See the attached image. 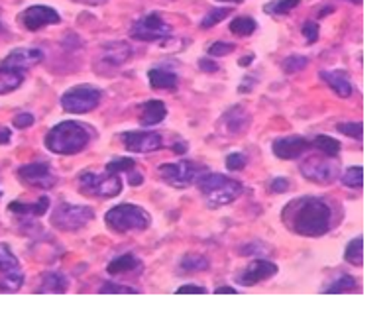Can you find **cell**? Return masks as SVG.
<instances>
[{
  "label": "cell",
  "instance_id": "obj_38",
  "mask_svg": "<svg viewBox=\"0 0 389 318\" xmlns=\"http://www.w3.org/2000/svg\"><path fill=\"white\" fill-rule=\"evenodd\" d=\"M336 130H338L340 134L354 138V140H362V132H364L362 122H344V124H338Z\"/></svg>",
  "mask_w": 389,
  "mask_h": 318
},
{
  "label": "cell",
  "instance_id": "obj_45",
  "mask_svg": "<svg viewBox=\"0 0 389 318\" xmlns=\"http://www.w3.org/2000/svg\"><path fill=\"white\" fill-rule=\"evenodd\" d=\"M207 289L201 285H183L177 289V294H205Z\"/></svg>",
  "mask_w": 389,
  "mask_h": 318
},
{
  "label": "cell",
  "instance_id": "obj_29",
  "mask_svg": "<svg viewBox=\"0 0 389 318\" xmlns=\"http://www.w3.org/2000/svg\"><path fill=\"white\" fill-rule=\"evenodd\" d=\"M313 145L317 148L323 155H326V158H336L338 153H340V142L338 140H334V138H330V135H317L315 138V142H313Z\"/></svg>",
  "mask_w": 389,
  "mask_h": 318
},
{
  "label": "cell",
  "instance_id": "obj_51",
  "mask_svg": "<svg viewBox=\"0 0 389 318\" xmlns=\"http://www.w3.org/2000/svg\"><path fill=\"white\" fill-rule=\"evenodd\" d=\"M75 2H81V4H103L106 0H75Z\"/></svg>",
  "mask_w": 389,
  "mask_h": 318
},
{
  "label": "cell",
  "instance_id": "obj_16",
  "mask_svg": "<svg viewBox=\"0 0 389 318\" xmlns=\"http://www.w3.org/2000/svg\"><path fill=\"white\" fill-rule=\"evenodd\" d=\"M278 271L279 267L276 263L266 262V260H258V262L250 263L246 270L240 273L236 281H238L242 287H254L258 285V283H262V281L271 279Z\"/></svg>",
  "mask_w": 389,
  "mask_h": 318
},
{
  "label": "cell",
  "instance_id": "obj_28",
  "mask_svg": "<svg viewBox=\"0 0 389 318\" xmlns=\"http://www.w3.org/2000/svg\"><path fill=\"white\" fill-rule=\"evenodd\" d=\"M258 30V22L252 16H236L231 22V32L238 38L252 36Z\"/></svg>",
  "mask_w": 389,
  "mask_h": 318
},
{
  "label": "cell",
  "instance_id": "obj_25",
  "mask_svg": "<svg viewBox=\"0 0 389 318\" xmlns=\"http://www.w3.org/2000/svg\"><path fill=\"white\" fill-rule=\"evenodd\" d=\"M67 277L61 273H48L41 279V285L36 289V293H65L67 291Z\"/></svg>",
  "mask_w": 389,
  "mask_h": 318
},
{
  "label": "cell",
  "instance_id": "obj_49",
  "mask_svg": "<svg viewBox=\"0 0 389 318\" xmlns=\"http://www.w3.org/2000/svg\"><path fill=\"white\" fill-rule=\"evenodd\" d=\"M252 61H254V56L242 57V59H240V61H238V65H240V67H248V65L252 63Z\"/></svg>",
  "mask_w": 389,
  "mask_h": 318
},
{
  "label": "cell",
  "instance_id": "obj_44",
  "mask_svg": "<svg viewBox=\"0 0 389 318\" xmlns=\"http://www.w3.org/2000/svg\"><path fill=\"white\" fill-rule=\"evenodd\" d=\"M289 189V181H287L286 177H278V179H273L270 183V191L271 193H286Z\"/></svg>",
  "mask_w": 389,
  "mask_h": 318
},
{
  "label": "cell",
  "instance_id": "obj_20",
  "mask_svg": "<svg viewBox=\"0 0 389 318\" xmlns=\"http://www.w3.org/2000/svg\"><path fill=\"white\" fill-rule=\"evenodd\" d=\"M49 208V199L48 197H41L40 200H36V202H10L9 210L10 212H14V215L20 216H32V218H40L48 212Z\"/></svg>",
  "mask_w": 389,
  "mask_h": 318
},
{
  "label": "cell",
  "instance_id": "obj_10",
  "mask_svg": "<svg viewBox=\"0 0 389 318\" xmlns=\"http://www.w3.org/2000/svg\"><path fill=\"white\" fill-rule=\"evenodd\" d=\"M301 173L313 183L328 185L338 177V168L334 165L333 158H309L301 163Z\"/></svg>",
  "mask_w": 389,
  "mask_h": 318
},
{
  "label": "cell",
  "instance_id": "obj_3",
  "mask_svg": "<svg viewBox=\"0 0 389 318\" xmlns=\"http://www.w3.org/2000/svg\"><path fill=\"white\" fill-rule=\"evenodd\" d=\"M197 187L211 208L226 207L244 193L242 183L223 173H201L197 177Z\"/></svg>",
  "mask_w": 389,
  "mask_h": 318
},
{
  "label": "cell",
  "instance_id": "obj_12",
  "mask_svg": "<svg viewBox=\"0 0 389 318\" xmlns=\"http://www.w3.org/2000/svg\"><path fill=\"white\" fill-rule=\"evenodd\" d=\"M120 142L134 153H151L163 148V138L158 132H124L120 134Z\"/></svg>",
  "mask_w": 389,
  "mask_h": 318
},
{
  "label": "cell",
  "instance_id": "obj_23",
  "mask_svg": "<svg viewBox=\"0 0 389 318\" xmlns=\"http://www.w3.org/2000/svg\"><path fill=\"white\" fill-rule=\"evenodd\" d=\"M130 57V48L126 43H111L103 49V61L112 67H120L124 65Z\"/></svg>",
  "mask_w": 389,
  "mask_h": 318
},
{
  "label": "cell",
  "instance_id": "obj_50",
  "mask_svg": "<svg viewBox=\"0 0 389 318\" xmlns=\"http://www.w3.org/2000/svg\"><path fill=\"white\" fill-rule=\"evenodd\" d=\"M173 150L177 151V153H185V151H187V143H185V142L175 143V145H173Z\"/></svg>",
  "mask_w": 389,
  "mask_h": 318
},
{
  "label": "cell",
  "instance_id": "obj_40",
  "mask_svg": "<svg viewBox=\"0 0 389 318\" xmlns=\"http://www.w3.org/2000/svg\"><path fill=\"white\" fill-rule=\"evenodd\" d=\"M248 158L244 153H231L228 158H226V169L228 171H242V169L246 168Z\"/></svg>",
  "mask_w": 389,
  "mask_h": 318
},
{
  "label": "cell",
  "instance_id": "obj_34",
  "mask_svg": "<svg viewBox=\"0 0 389 318\" xmlns=\"http://www.w3.org/2000/svg\"><path fill=\"white\" fill-rule=\"evenodd\" d=\"M340 181L346 185V187H352V189H362V185H364V169H362V165L346 169V171L342 173Z\"/></svg>",
  "mask_w": 389,
  "mask_h": 318
},
{
  "label": "cell",
  "instance_id": "obj_47",
  "mask_svg": "<svg viewBox=\"0 0 389 318\" xmlns=\"http://www.w3.org/2000/svg\"><path fill=\"white\" fill-rule=\"evenodd\" d=\"M12 140V132H10V128L0 126V145H6Z\"/></svg>",
  "mask_w": 389,
  "mask_h": 318
},
{
  "label": "cell",
  "instance_id": "obj_6",
  "mask_svg": "<svg viewBox=\"0 0 389 318\" xmlns=\"http://www.w3.org/2000/svg\"><path fill=\"white\" fill-rule=\"evenodd\" d=\"M95 218V210L91 207H81V205H69V202H61L51 215V224L57 230L61 232H75L83 228Z\"/></svg>",
  "mask_w": 389,
  "mask_h": 318
},
{
  "label": "cell",
  "instance_id": "obj_42",
  "mask_svg": "<svg viewBox=\"0 0 389 318\" xmlns=\"http://www.w3.org/2000/svg\"><path fill=\"white\" fill-rule=\"evenodd\" d=\"M318 32H320V28H318L317 22L309 20V22L303 24V36H305V40L309 41V43H315L318 40Z\"/></svg>",
  "mask_w": 389,
  "mask_h": 318
},
{
  "label": "cell",
  "instance_id": "obj_52",
  "mask_svg": "<svg viewBox=\"0 0 389 318\" xmlns=\"http://www.w3.org/2000/svg\"><path fill=\"white\" fill-rule=\"evenodd\" d=\"M221 2H231V4H240L242 0H221Z\"/></svg>",
  "mask_w": 389,
  "mask_h": 318
},
{
  "label": "cell",
  "instance_id": "obj_46",
  "mask_svg": "<svg viewBox=\"0 0 389 318\" xmlns=\"http://www.w3.org/2000/svg\"><path fill=\"white\" fill-rule=\"evenodd\" d=\"M199 69H203V71H207V73H215L218 71V65H216L215 61H211V59H201Z\"/></svg>",
  "mask_w": 389,
  "mask_h": 318
},
{
  "label": "cell",
  "instance_id": "obj_11",
  "mask_svg": "<svg viewBox=\"0 0 389 318\" xmlns=\"http://www.w3.org/2000/svg\"><path fill=\"white\" fill-rule=\"evenodd\" d=\"M59 22H61L59 12L56 9H51V6H41V4L30 6L20 14V24L30 32H36L40 28H46V26L59 24Z\"/></svg>",
  "mask_w": 389,
  "mask_h": 318
},
{
  "label": "cell",
  "instance_id": "obj_7",
  "mask_svg": "<svg viewBox=\"0 0 389 318\" xmlns=\"http://www.w3.org/2000/svg\"><path fill=\"white\" fill-rule=\"evenodd\" d=\"M101 98H103V93L96 87L79 85V87L69 88L61 96V106L69 114H85V112L95 111L96 106L101 104Z\"/></svg>",
  "mask_w": 389,
  "mask_h": 318
},
{
  "label": "cell",
  "instance_id": "obj_19",
  "mask_svg": "<svg viewBox=\"0 0 389 318\" xmlns=\"http://www.w3.org/2000/svg\"><path fill=\"white\" fill-rule=\"evenodd\" d=\"M143 263L136 257L134 254H122L118 257H114L106 271L111 275H128V273H142Z\"/></svg>",
  "mask_w": 389,
  "mask_h": 318
},
{
  "label": "cell",
  "instance_id": "obj_17",
  "mask_svg": "<svg viewBox=\"0 0 389 318\" xmlns=\"http://www.w3.org/2000/svg\"><path fill=\"white\" fill-rule=\"evenodd\" d=\"M106 171L108 173H114V175H120V173H126L128 183L132 187H140L143 183V175L140 169L136 168V161L132 158H112L108 163H106Z\"/></svg>",
  "mask_w": 389,
  "mask_h": 318
},
{
  "label": "cell",
  "instance_id": "obj_9",
  "mask_svg": "<svg viewBox=\"0 0 389 318\" xmlns=\"http://www.w3.org/2000/svg\"><path fill=\"white\" fill-rule=\"evenodd\" d=\"M199 169L191 161H177V163H163L159 165V175L167 185H171L175 189H185L191 183L197 181L201 175Z\"/></svg>",
  "mask_w": 389,
  "mask_h": 318
},
{
  "label": "cell",
  "instance_id": "obj_27",
  "mask_svg": "<svg viewBox=\"0 0 389 318\" xmlns=\"http://www.w3.org/2000/svg\"><path fill=\"white\" fill-rule=\"evenodd\" d=\"M299 4H301V0H271L263 6V12L270 16H286Z\"/></svg>",
  "mask_w": 389,
  "mask_h": 318
},
{
  "label": "cell",
  "instance_id": "obj_5",
  "mask_svg": "<svg viewBox=\"0 0 389 318\" xmlns=\"http://www.w3.org/2000/svg\"><path fill=\"white\" fill-rule=\"evenodd\" d=\"M79 189L83 195L96 199H112L122 193V179L114 173H93L83 171L79 175Z\"/></svg>",
  "mask_w": 389,
  "mask_h": 318
},
{
  "label": "cell",
  "instance_id": "obj_22",
  "mask_svg": "<svg viewBox=\"0 0 389 318\" xmlns=\"http://www.w3.org/2000/svg\"><path fill=\"white\" fill-rule=\"evenodd\" d=\"M167 116V106L161 101H148L142 106V116H140V124L143 128L156 126L159 122H163Z\"/></svg>",
  "mask_w": 389,
  "mask_h": 318
},
{
  "label": "cell",
  "instance_id": "obj_8",
  "mask_svg": "<svg viewBox=\"0 0 389 318\" xmlns=\"http://www.w3.org/2000/svg\"><path fill=\"white\" fill-rule=\"evenodd\" d=\"M130 36L138 41H159L171 36V26L167 24L159 12H150L136 20L130 28Z\"/></svg>",
  "mask_w": 389,
  "mask_h": 318
},
{
  "label": "cell",
  "instance_id": "obj_24",
  "mask_svg": "<svg viewBox=\"0 0 389 318\" xmlns=\"http://www.w3.org/2000/svg\"><path fill=\"white\" fill-rule=\"evenodd\" d=\"M148 79H150L151 88H167V91H173L177 88V75L171 71H167V69H150L148 71Z\"/></svg>",
  "mask_w": 389,
  "mask_h": 318
},
{
  "label": "cell",
  "instance_id": "obj_1",
  "mask_svg": "<svg viewBox=\"0 0 389 318\" xmlns=\"http://www.w3.org/2000/svg\"><path fill=\"white\" fill-rule=\"evenodd\" d=\"M281 220L297 236L320 238L330 230L333 212L326 200L318 197H301L287 202L281 212Z\"/></svg>",
  "mask_w": 389,
  "mask_h": 318
},
{
  "label": "cell",
  "instance_id": "obj_21",
  "mask_svg": "<svg viewBox=\"0 0 389 318\" xmlns=\"http://www.w3.org/2000/svg\"><path fill=\"white\" fill-rule=\"evenodd\" d=\"M320 79L328 83V87L342 98H348L352 95V83L344 71H320Z\"/></svg>",
  "mask_w": 389,
  "mask_h": 318
},
{
  "label": "cell",
  "instance_id": "obj_48",
  "mask_svg": "<svg viewBox=\"0 0 389 318\" xmlns=\"http://www.w3.org/2000/svg\"><path fill=\"white\" fill-rule=\"evenodd\" d=\"M215 293L216 294H236V293H238V291H236L234 287H218Z\"/></svg>",
  "mask_w": 389,
  "mask_h": 318
},
{
  "label": "cell",
  "instance_id": "obj_30",
  "mask_svg": "<svg viewBox=\"0 0 389 318\" xmlns=\"http://www.w3.org/2000/svg\"><path fill=\"white\" fill-rule=\"evenodd\" d=\"M344 260L352 265H362L364 263V238L358 236L350 242L344 250Z\"/></svg>",
  "mask_w": 389,
  "mask_h": 318
},
{
  "label": "cell",
  "instance_id": "obj_18",
  "mask_svg": "<svg viewBox=\"0 0 389 318\" xmlns=\"http://www.w3.org/2000/svg\"><path fill=\"white\" fill-rule=\"evenodd\" d=\"M248 124H250V116L242 106H232V108L224 112L223 126L226 130V134H242V132L248 130Z\"/></svg>",
  "mask_w": 389,
  "mask_h": 318
},
{
  "label": "cell",
  "instance_id": "obj_31",
  "mask_svg": "<svg viewBox=\"0 0 389 318\" xmlns=\"http://www.w3.org/2000/svg\"><path fill=\"white\" fill-rule=\"evenodd\" d=\"M22 281H24V275L20 270L4 271V277L0 279V291L4 293H16L18 289L22 287Z\"/></svg>",
  "mask_w": 389,
  "mask_h": 318
},
{
  "label": "cell",
  "instance_id": "obj_53",
  "mask_svg": "<svg viewBox=\"0 0 389 318\" xmlns=\"http://www.w3.org/2000/svg\"><path fill=\"white\" fill-rule=\"evenodd\" d=\"M0 195H2V193H0Z\"/></svg>",
  "mask_w": 389,
  "mask_h": 318
},
{
  "label": "cell",
  "instance_id": "obj_32",
  "mask_svg": "<svg viewBox=\"0 0 389 318\" xmlns=\"http://www.w3.org/2000/svg\"><path fill=\"white\" fill-rule=\"evenodd\" d=\"M181 271H185V273H193V271H205L208 270V260L205 257V255H199V254H189L185 255L181 260Z\"/></svg>",
  "mask_w": 389,
  "mask_h": 318
},
{
  "label": "cell",
  "instance_id": "obj_33",
  "mask_svg": "<svg viewBox=\"0 0 389 318\" xmlns=\"http://www.w3.org/2000/svg\"><path fill=\"white\" fill-rule=\"evenodd\" d=\"M328 294H338V293H352L356 291V279L350 277V275H340V277L334 281L333 285H328L323 289Z\"/></svg>",
  "mask_w": 389,
  "mask_h": 318
},
{
  "label": "cell",
  "instance_id": "obj_43",
  "mask_svg": "<svg viewBox=\"0 0 389 318\" xmlns=\"http://www.w3.org/2000/svg\"><path fill=\"white\" fill-rule=\"evenodd\" d=\"M34 124V116L30 112H22V114H18L16 118H14V126L20 128V130H24V128H30Z\"/></svg>",
  "mask_w": 389,
  "mask_h": 318
},
{
  "label": "cell",
  "instance_id": "obj_4",
  "mask_svg": "<svg viewBox=\"0 0 389 318\" xmlns=\"http://www.w3.org/2000/svg\"><path fill=\"white\" fill-rule=\"evenodd\" d=\"M104 222L111 230L118 232V234H128V232L148 230L151 224V216L143 208L124 202L118 207H112L104 215Z\"/></svg>",
  "mask_w": 389,
  "mask_h": 318
},
{
  "label": "cell",
  "instance_id": "obj_15",
  "mask_svg": "<svg viewBox=\"0 0 389 318\" xmlns=\"http://www.w3.org/2000/svg\"><path fill=\"white\" fill-rule=\"evenodd\" d=\"M18 175L24 183L32 185V187H40V189H49L56 185V177L51 173L48 163H30V165H22L18 169Z\"/></svg>",
  "mask_w": 389,
  "mask_h": 318
},
{
  "label": "cell",
  "instance_id": "obj_14",
  "mask_svg": "<svg viewBox=\"0 0 389 318\" xmlns=\"http://www.w3.org/2000/svg\"><path fill=\"white\" fill-rule=\"evenodd\" d=\"M44 59V51L38 48H16L4 57L2 67L12 69V71H26L32 69L34 65H38Z\"/></svg>",
  "mask_w": 389,
  "mask_h": 318
},
{
  "label": "cell",
  "instance_id": "obj_13",
  "mask_svg": "<svg viewBox=\"0 0 389 318\" xmlns=\"http://www.w3.org/2000/svg\"><path fill=\"white\" fill-rule=\"evenodd\" d=\"M313 143L309 140H305L303 135H287V138H279L276 142L271 143V151L273 155L283 161H289V159L301 158L305 151L310 150Z\"/></svg>",
  "mask_w": 389,
  "mask_h": 318
},
{
  "label": "cell",
  "instance_id": "obj_2",
  "mask_svg": "<svg viewBox=\"0 0 389 318\" xmlns=\"http://www.w3.org/2000/svg\"><path fill=\"white\" fill-rule=\"evenodd\" d=\"M91 130L87 124L65 120L51 128L46 135V148L57 155H75L91 143Z\"/></svg>",
  "mask_w": 389,
  "mask_h": 318
},
{
  "label": "cell",
  "instance_id": "obj_26",
  "mask_svg": "<svg viewBox=\"0 0 389 318\" xmlns=\"http://www.w3.org/2000/svg\"><path fill=\"white\" fill-rule=\"evenodd\" d=\"M22 83H24L22 73L0 67V95H9L12 91H16Z\"/></svg>",
  "mask_w": 389,
  "mask_h": 318
},
{
  "label": "cell",
  "instance_id": "obj_36",
  "mask_svg": "<svg viewBox=\"0 0 389 318\" xmlns=\"http://www.w3.org/2000/svg\"><path fill=\"white\" fill-rule=\"evenodd\" d=\"M231 14V9H215L208 12L207 16L201 20V28H213V26L221 24L224 18Z\"/></svg>",
  "mask_w": 389,
  "mask_h": 318
},
{
  "label": "cell",
  "instance_id": "obj_35",
  "mask_svg": "<svg viewBox=\"0 0 389 318\" xmlns=\"http://www.w3.org/2000/svg\"><path fill=\"white\" fill-rule=\"evenodd\" d=\"M20 270L16 255L12 254V250L4 244H0V271H12Z\"/></svg>",
  "mask_w": 389,
  "mask_h": 318
},
{
  "label": "cell",
  "instance_id": "obj_37",
  "mask_svg": "<svg viewBox=\"0 0 389 318\" xmlns=\"http://www.w3.org/2000/svg\"><path fill=\"white\" fill-rule=\"evenodd\" d=\"M309 65V59L303 56H291L287 57V59H283V69H286V73H297V71H303L305 67Z\"/></svg>",
  "mask_w": 389,
  "mask_h": 318
},
{
  "label": "cell",
  "instance_id": "obj_41",
  "mask_svg": "<svg viewBox=\"0 0 389 318\" xmlns=\"http://www.w3.org/2000/svg\"><path fill=\"white\" fill-rule=\"evenodd\" d=\"M232 51H234V43H226V41H215V43L208 48V56L224 57V56H231Z\"/></svg>",
  "mask_w": 389,
  "mask_h": 318
},
{
  "label": "cell",
  "instance_id": "obj_39",
  "mask_svg": "<svg viewBox=\"0 0 389 318\" xmlns=\"http://www.w3.org/2000/svg\"><path fill=\"white\" fill-rule=\"evenodd\" d=\"M98 293L101 294H120V293H124V294H136V293H140L138 289H134V287H128V285H118V283H104L101 289H98Z\"/></svg>",
  "mask_w": 389,
  "mask_h": 318
}]
</instances>
